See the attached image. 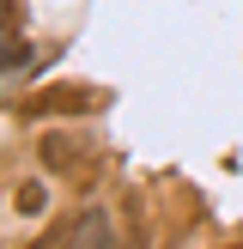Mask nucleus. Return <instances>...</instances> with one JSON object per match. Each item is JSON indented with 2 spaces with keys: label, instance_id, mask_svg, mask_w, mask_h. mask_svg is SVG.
<instances>
[{
  "label": "nucleus",
  "instance_id": "3",
  "mask_svg": "<svg viewBox=\"0 0 243 249\" xmlns=\"http://www.w3.org/2000/svg\"><path fill=\"white\" fill-rule=\"evenodd\" d=\"M12 213H18V219H43V213H49V182H43V177L12 182Z\"/></svg>",
  "mask_w": 243,
  "mask_h": 249
},
{
  "label": "nucleus",
  "instance_id": "1",
  "mask_svg": "<svg viewBox=\"0 0 243 249\" xmlns=\"http://www.w3.org/2000/svg\"><path fill=\"white\" fill-rule=\"evenodd\" d=\"M73 249H122L116 237V219H109V207H85L79 219H73Z\"/></svg>",
  "mask_w": 243,
  "mask_h": 249
},
{
  "label": "nucleus",
  "instance_id": "2",
  "mask_svg": "<svg viewBox=\"0 0 243 249\" xmlns=\"http://www.w3.org/2000/svg\"><path fill=\"white\" fill-rule=\"evenodd\" d=\"M36 152H43V164L55 170V177H73V170L85 164V152L67 140V134H43V146H36Z\"/></svg>",
  "mask_w": 243,
  "mask_h": 249
},
{
  "label": "nucleus",
  "instance_id": "4",
  "mask_svg": "<svg viewBox=\"0 0 243 249\" xmlns=\"http://www.w3.org/2000/svg\"><path fill=\"white\" fill-rule=\"evenodd\" d=\"M79 104H91V91H73V85H61V91H43V97H31V109L24 116H79Z\"/></svg>",
  "mask_w": 243,
  "mask_h": 249
}]
</instances>
